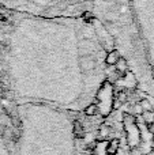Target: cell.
Returning a JSON list of instances; mask_svg holds the SVG:
<instances>
[{
	"label": "cell",
	"instance_id": "cell-3",
	"mask_svg": "<svg viewBox=\"0 0 154 155\" xmlns=\"http://www.w3.org/2000/svg\"><path fill=\"white\" fill-rule=\"evenodd\" d=\"M119 148H120V140L119 139L108 140V148H106L108 155H116L117 151H119Z\"/></svg>",
	"mask_w": 154,
	"mask_h": 155
},
{
	"label": "cell",
	"instance_id": "cell-2",
	"mask_svg": "<svg viewBox=\"0 0 154 155\" xmlns=\"http://www.w3.org/2000/svg\"><path fill=\"white\" fill-rule=\"evenodd\" d=\"M106 148H108V140H100L93 147L92 155H108Z\"/></svg>",
	"mask_w": 154,
	"mask_h": 155
},
{
	"label": "cell",
	"instance_id": "cell-1",
	"mask_svg": "<svg viewBox=\"0 0 154 155\" xmlns=\"http://www.w3.org/2000/svg\"><path fill=\"white\" fill-rule=\"evenodd\" d=\"M124 129L127 132V142L128 146L131 148H135L138 147L139 142H141V136H139V131H138V127L135 125V123L132 121H128V118L126 117L124 120Z\"/></svg>",
	"mask_w": 154,
	"mask_h": 155
},
{
	"label": "cell",
	"instance_id": "cell-5",
	"mask_svg": "<svg viewBox=\"0 0 154 155\" xmlns=\"http://www.w3.org/2000/svg\"><path fill=\"white\" fill-rule=\"evenodd\" d=\"M152 12H153V21H152V31H150V37H152V46L154 52V0H152Z\"/></svg>",
	"mask_w": 154,
	"mask_h": 155
},
{
	"label": "cell",
	"instance_id": "cell-6",
	"mask_svg": "<svg viewBox=\"0 0 154 155\" xmlns=\"http://www.w3.org/2000/svg\"><path fill=\"white\" fill-rule=\"evenodd\" d=\"M85 112H86L87 116H93V114H95V113H97V106H95V105H90V106L86 107V110H85Z\"/></svg>",
	"mask_w": 154,
	"mask_h": 155
},
{
	"label": "cell",
	"instance_id": "cell-4",
	"mask_svg": "<svg viewBox=\"0 0 154 155\" xmlns=\"http://www.w3.org/2000/svg\"><path fill=\"white\" fill-rule=\"evenodd\" d=\"M74 135H75V137H78V139L85 137V128L79 121H75V123H74Z\"/></svg>",
	"mask_w": 154,
	"mask_h": 155
}]
</instances>
